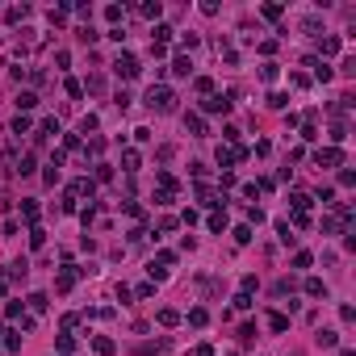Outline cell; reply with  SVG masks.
<instances>
[{
    "label": "cell",
    "instance_id": "6da1fadb",
    "mask_svg": "<svg viewBox=\"0 0 356 356\" xmlns=\"http://www.w3.org/2000/svg\"><path fill=\"white\" fill-rule=\"evenodd\" d=\"M147 105H151V109H159V113H172L176 109V92L172 88H151L147 92Z\"/></svg>",
    "mask_w": 356,
    "mask_h": 356
},
{
    "label": "cell",
    "instance_id": "7a4b0ae2",
    "mask_svg": "<svg viewBox=\"0 0 356 356\" xmlns=\"http://www.w3.org/2000/svg\"><path fill=\"white\" fill-rule=\"evenodd\" d=\"M113 71H117V76H126V80H134L142 67H138V59L130 55V51H122V55H117V63H113Z\"/></svg>",
    "mask_w": 356,
    "mask_h": 356
},
{
    "label": "cell",
    "instance_id": "3957f363",
    "mask_svg": "<svg viewBox=\"0 0 356 356\" xmlns=\"http://www.w3.org/2000/svg\"><path fill=\"white\" fill-rule=\"evenodd\" d=\"M231 105H235V92H231V97H214V92H210V97L201 101V109H206V113H227Z\"/></svg>",
    "mask_w": 356,
    "mask_h": 356
},
{
    "label": "cell",
    "instance_id": "277c9868",
    "mask_svg": "<svg viewBox=\"0 0 356 356\" xmlns=\"http://www.w3.org/2000/svg\"><path fill=\"white\" fill-rule=\"evenodd\" d=\"M314 159L323 163V168H339V163H343V151L339 147H323V151H314Z\"/></svg>",
    "mask_w": 356,
    "mask_h": 356
},
{
    "label": "cell",
    "instance_id": "5b68a950",
    "mask_svg": "<svg viewBox=\"0 0 356 356\" xmlns=\"http://www.w3.org/2000/svg\"><path fill=\"white\" fill-rule=\"evenodd\" d=\"M185 130H189V134H197V138H201V134H206V122H201L197 113H185Z\"/></svg>",
    "mask_w": 356,
    "mask_h": 356
},
{
    "label": "cell",
    "instance_id": "8992f818",
    "mask_svg": "<svg viewBox=\"0 0 356 356\" xmlns=\"http://www.w3.org/2000/svg\"><path fill=\"white\" fill-rule=\"evenodd\" d=\"M314 343H318V348H335V343H339V335H335V331H318V335H314Z\"/></svg>",
    "mask_w": 356,
    "mask_h": 356
},
{
    "label": "cell",
    "instance_id": "52a82bcc",
    "mask_svg": "<svg viewBox=\"0 0 356 356\" xmlns=\"http://www.w3.org/2000/svg\"><path fill=\"white\" fill-rule=\"evenodd\" d=\"M306 293H310V298H327V285L318 277H310V281H306Z\"/></svg>",
    "mask_w": 356,
    "mask_h": 356
},
{
    "label": "cell",
    "instance_id": "ba28073f",
    "mask_svg": "<svg viewBox=\"0 0 356 356\" xmlns=\"http://www.w3.org/2000/svg\"><path fill=\"white\" fill-rule=\"evenodd\" d=\"M55 352H59V356H71V352H76V339H71V335H59Z\"/></svg>",
    "mask_w": 356,
    "mask_h": 356
},
{
    "label": "cell",
    "instance_id": "9c48e42d",
    "mask_svg": "<svg viewBox=\"0 0 356 356\" xmlns=\"http://www.w3.org/2000/svg\"><path fill=\"white\" fill-rule=\"evenodd\" d=\"M92 348H97L101 356H113V339H105V335H97V339H92Z\"/></svg>",
    "mask_w": 356,
    "mask_h": 356
},
{
    "label": "cell",
    "instance_id": "30bf717a",
    "mask_svg": "<svg viewBox=\"0 0 356 356\" xmlns=\"http://www.w3.org/2000/svg\"><path fill=\"white\" fill-rule=\"evenodd\" d=\"M277 235H281V243H293V239H298V235H293V227H289V222H277Z\"/></svg>",
    "mask_w": 356,
    "mask_h": 356
},
{
    "label": "cell",
    "instance_id": "8fae6325",
    "mask_svg": "<svg viewBox=\"0 0 356 356\" xmlns=\"http://www.w3.org/2000/svg\"><path fill=\"white\" fill-rule=\"evenodd\" d=\"M34 105H38V97H34V92H21V97H17V109H34Z\"/></svg>",
    "mask_w": 356,
    "mask_h": 356
},
{
    "label": "cell",
    "instance_id": "7c38bea8",
    "mask_svg": "<svg viewBox=\"0 0 356 356\" xmlns=\"http://www.w3.org/2000/svg\"><path fill=\"white\" fill-rule=\"evenodd\" d=\"M310 264H314L310 252H298V256H293V268H310Z\"/></svg>",
    "mask_w": 356,
    "mask_h": 356
},
{
    "label": "cell",
    "instance_id": "4fadbf2b",
    "mask_svg": "<svg viewBox=\"0 0 356 356\" xmlns=\"http://www.w3.org/2000/svg\"><path fill=\"white\" fill-rule=\"evenodd\" d=\"M268 327H272V331H289V318H285V314H272Z\"/></svg>",
    "mask_w": 356,
    "mask_h": 356
},
{
    "label": "cell",
    "instance_id": "5bb4252c",
    "mask_svg": "<svg viewBox=\"0 0 356 356\" xmlns=\"http://www.w3.org/2000/svg\"><path fill=\"white\" fill-rule=\"evenodd\" d=\"M310 67H314V76H318V80H323V84H327V80H331V76H335V71H331L327 63H310Z\"/></svg>",
    "mask_w": 356,
    "mask_h": 356
},
{
    "label": "cell",
    "instance_id": "9a60e30c",
    "mask_svg": "<svg viewBox=\"0 0 356 356\" xmlns=\"http://www.w3.org/2000/svg\"><path fill=\"white\" fill-rule=\"evenodd\" d=\"M122 163H126V172H138V151H126Z\"/></svg>",
    "mask_w": 356,
    "mask_h": 356
},
{
    "label": "cell",
    "instance_id": "2e32d148",
    "mask_svg": "<svg viewBox=\"0 0 356 356\" xmlns=\"http://www.w3.org/2000/svg\"><path fill=\"white\" fill-rule=\"evenodd\" d=\"M172 71H176V76H189V71H193V63H189V59H176Z\"/></svg>",
    "mask_w": 356,
    "mask_h": 356
},
{
    "label": "cell",
    "instance_id": "e0dca14e",
    "mask_svg": "<svg viewBox=\"0 0 356 356\" xmlns=\"http://www.w3.org/2000/svg\"><path fill=\"white\" fill-rule=\"evenodd\" d=\"M260 80H268V84H272V80H277V63H264V67H260Z\"/></svg>",
    "mask_w": 356,
    "mask_h": 356
},
{
    "label": "cell",
    "instance_id": "ac0fdd59",
    "mask_svg": "<svg viewBox=\"0 0 356 356\" xmlns=\"http://www.w3.org/2000/svg\"><path fill=\"white\" fill-rule=\"evenodd\" d=\"M268 105H272V109H285V105H289V97H285V92H272Z\"/></svg>",
    "mask_w": 356,
    "mask_h": 356
},
{
    "label": "cell",
    "instance_id": "d6986e66",
    "mask_svg": "<svg viewBox=\"0 0 356 356\" xmlns=\"http://www.w3.org/2000/svg\"><path fill=\"white\" fill-rule=\"evenodd\" d=\"M235 243H252V227H235Z\"/></svg>",
    "mask_w": 356,
    "mask_h": 356
},
{
    "label": "cell",
    "instance_id": "ffe728a7",
    "mask_svg": "<svg viewBox=\"0 0 356 356\" xmlns=\"http://www.w3.org/2000/svg\"><path fill=\"white\" fill-rule=\"evenodd\" d=\"M189 323H193V327H206V310H201V306H197V310H189Z\"/></svg>",
    "mask_w": 356,
    "mask_h": 356
},
{
    "label": "cell",
    "instance_id": "44dd1931",
    "mask_svg": "<svg viewBox=\"0 0 356 356\" xmlns=\"http://www.w3.org/2000/svg\"><path fill=\"white\" fill-rule=\"evenodd\" d=\"M26 130H30V117H26V113H17V122H13V134H26Z\"/></svg>",
    "mask_w": 356,
    "mask_h": 356
},
{
    "label": "cell",
    "instance_id": "7402d4cb",
    "mask_svg": "<svg viewBox=\"0 0 356 356\" xmlns=\"http://www.w3.org/2000/svg\"><path fill=\"white\" fill-rule=\"evenodd\" d=\"M21 214H26V222H38V206H34V201H26V206H21Z\"/></svg>",
    "mask_w": 356,
    "mask_h": 356
},
{
    "label": "cell",
    "instance_id": "603a6c76",
    "mask_svg": "<svg viewBox=\"0 0 356 356\" xmlns=\"http://www.w3.org/2000/svg\"><path fill=\"white\" fill-rule=\"evenodd\" d=\"M331 138H335V142H343V138H348V126H343V122H335V126H331Z\"/></svg>",
    "mask_w": 356,
    "mask_h": 356
},
{
    "label": "cell",
    "instance_id": "cb8c5ba5",
    "mask_svg": "<svg viewBox=\"0 0 356 356\" xmlns=\"http://www.w3.org/2000/svg\"><path fill=\"white\" fill-rule=\"evenodd\" d=\"M176 318H181L176 310H159V323H163V327H176Z\"/></svg>",
    "mask_w": 356,
    "mask_h": 356
},
{
    "label": "cell",
    "instance_id": "d4e9b609",
    "mask_svg": "<svg viewBox=\"0 0 356 356\" xmlns=\"http://www.w3.org/2000/svg\"><path fill=\"white\" fill-rule=\"evenodd\" d=\"M302 138H306V142H314V138H318V130H314V122H306V126H302Z\"/></svg>",
    "mask_w": 356,
    "mask_h": 356
},
{
    "label": "cell",
    "instance_id": "484cf974",
    "mask_svg": "<svg viewBox=\"0 0 356 356\" xmlns=\"http://www.w3.org/2000/svg\"><path fill=\"white\" fill-rule=\"evenodd\" d=\"M42 243H46V235H42L38 227H34V231H30V247H42Z\"/></svg>",
    "mask_w": 356,
    "mask_h": 356
},
{
    "label": "cell",
    "instance_id": "4316f807",
    "mask_svg": "<svg viewBox=\"0 0 356 356\" xmlns=\"http://www.w3.org/2000/svg\"><path fill=\"white\" fill-rule=\"evenodd\" d=\"M17 348H21V335H17V331H13V335H9V339H5V352H17Z\"/></svg>",
    "mask_w": 356,
    "mask_h": 356
},
{
    "label": "cell",
    "instance_id": "83f0119b",
    "mask_svg": "<svg viewBox=\"0 0 356 356\" xmlns=\"http://www.w3.org/2000/svg\"><path fill=\"white\" fill-rule=\"evenodd\" d=\"M339 51V38H323V55H335Z\"/></svg>",
    "mask_w": 356,
    "mask_h": 356
},
{
    "label": "cell",
    "instance_id": "f1b7e54d",
    "mask_svg": "<svg viewBox=\"0 0 356 356\" xmlns=\"http://www.w3.org/2000/svg\"><path fill=\"white\" fill-rule=\"evenodd\" d=\"M193 356H214V348H210V343H201V348H197Z\"/></svg>",
    "mask_w": 356,
    "mask_h": 356
}]
</instances>
